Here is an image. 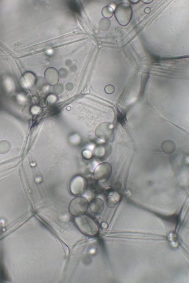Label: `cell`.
<instances>
[{
	"label": "cell",
	"mask_w": 189,
	"mask_h": 283,
	"mask_svg": "<svg viewBox=\"0 0 189 283\" xmlns=\"http://www.w3.org/2000/svg\"><path fill=\"white\" fill-rule=\"evenodd\" d=\"M11 147V144L8 140H1L0 141V154H6L9 151Z\"/></svg>",
	"instance_id": "30bf717a"
},
{
	"label": "cell",
	"mask_w": 189,
	"mask_h": 283,
	"mask_svg": "<svg viewBox=\"0 0 189 283\" xmlns=\"http://www.w3.org/2000/svg\"><path fill=\"white\" fill-rule=\"evenodd\" d=\"M74 222L78 229L85 236L94 237L98 234V226L93 219L88 216L83 215L76 217Z\"/></svg>",
	"instance_id": "6da1fadb"
},
{
	"label": "cell",
	"mask_w": 189,
	"mask_h": 283,
	"mask_svg": "<svg viewBox=\"0 0 189 283\" xmlns=\"http://www.w3.org/2000/svg\"><path fill=\"white\" fill-rule=\"evenodd\" d=\"M112 172L111 165L108 163L99 164L96 167L94 172V180L99 183H103L108 180Z\"/></svg>",
	"instance_id": "277c9868"
},
{
	"label": "cell",
	"mask_w": 189,
	"mask_h": 283,
	"mask_svg": "<svg viewBox=\"0 0 189 283\" xmlns=\"http://www.w3.org/2000/svg\"><path fill=\"white\" fill-rule=\"evenodd\" d=\"M114 15L119 24L121 26H125L131 21L133 15L132 9L128 3H120L116 8Z\"/></svg>",
	"instance_id": "7a4b0ae2"
},
{
	"label": "cell",
	"mask_w": 189,
	"mask_h": 283,
	"mask_svg": "<svg viewBox=\"0 0 189 283\" xmlns=\"http://www.w3.org/2000/svg\"><path fill=\"white\" fill-rule=\"evenodd\" d=\"M89 206L88 201L86 198L77 197L73 199L69 204V211L73 216H79L87 212Z\"/></svg>",
	"instance_id": "3957f363"
},
{
	"label": "cell",
	"mask_w": 189,
	"mask_h": 283,
	"mask_svg": "<svg viewBox=\"0 0 189 283\" xmlns=\"http://www.w3.org/2000/svg\"><path fill=\"white\" fill-rule=\"evenodd\" d=\"M130 2H131L132 4H137L140 1H136V0H130L129 1Z\"/></svg>",
	"instance_id": "ffe728a7"
},
{
	"label": "cell",
	"mask_w": 189,
	"mask_h": 283,
	"mask_svg": "<svg viewBox=\"0 0 189 283\" xmlns=\"http://www.w3.org/2000/svg\"><path fill=\"white\" fill-rule=\"evenodd\" d=\"M161 147L164 152L167 154H171L175 150L176 145L172 140H167L162 143Z\"/></svg>",
	"instance_id": "9c48e42d"
},
{
	"label": "cell",
	"mask_w": 189,
	"mask_h": 283,
	"mask_svg": "<svg viewBox=\"0 0 189 283\" xmlns=\"http://www.w3.org/2000/svg\"><path fill=\"white\" fill-rule=\"evenodd\" d=\"M116 201L113 198H109L107 200V204L108 207L113 208L116 205Z\"/></svg>",
	"instance_id": "9a60e30c"
},
{
	"label": "cell",
	"mask_w": 189,
	"mask_h": 283,
	"mask_svg": "<svg viewBox=\"0 0 189 283\" xmlns=\"http://www.w3.org/2000/svg\"><path fill=\"white\" fill-rule=\"evenodd\" d=\"M117 121L123 127H125L126 122L127 121L126 114L122 113L118 110L117 111Z\"/></svg>",
	"instance_id": "4fadbf2b"
},
{
	"label": "cell",
	"mask_w": 189,
	"mask_h": 283,
	"mask_svg": "<svg viewBox=\"0 0 189 283\" xmlns=\"http://www.w3.org/2000/svg\"><path fill=\"white\" fill-rule=\"evenodd\" d=\"M91 212L94 214H98L102 212L104 208V203L101 199L94 198L89 204Z\"/></svg>",
	"instance_id": "ba28073f"
},
{
	"label": "cell",
	"mask_w": 189,
	"mask_h": 283,
	"mask_svg": "<svg viewBox=\"0 0 189 283\" xmlns=\"http://www.w3.org/2000/svg\"><path fill=\"white\" fill-rule=\"evenodd\" d=\"M111 24L110 20L106 18H104L102 19L100 23V27L102 30L103 31H107L110 28Z\"/></svg>",
	"instance_id": "7c38bea8"
},
{
	"label": "cell",
	"mask_w": 189,
	"mask_h": 283,
	"mask_svg": "<svg viewBox=\"0 0 189 283\" xmlns=\"http://www.w3.org/2000/svg\"><path fill=\"white\" fill-rule=\"evenodd\" d=\"M24 80L28 85H31L35 82V74L31 72L26 73L24 76Z\"/></svg>",
	"instance_id": "8fae6325"
},
{
	"label": "cell",
	"mask_w": 189,
	"mask_h": 283,
	"mask_svg": "<svg viewBox=\"0 0 189 283\" xmlns=\"http://www.w3.org/2000/svg\"><path fill=\"white\" fill-rule=\"evenodd\" d=\"M151 11L150 9L149 8H146L144 10V12L148 14L150 13Z\"/></svg>",
	"instance_id": "44dd1931"
},
{
	"label": "cell",
	"mask_w": 189,
	"mask_h": 283,
	"mask_svg": "<svg viewBox=\"0 0 189 283\" xmlns=\"http://www.w3.org/2000/svg\"><path fill=\"white\" fill-rule=\"evenodd\" d=\"M39 105L41 107L44 108L46 107L48 105V102L47 100L45 99H43L40 101L39 103Z\"/></svg>",
	"instance_id": "e0dca14e"
},
{
	"label": "cell",
	"mask_w": 189,
	"mask_h": 283,
	"mask_svg": "<svg viewBox=\"0 0 189 283\" xmlns=\"http://www.w3.org/2000/svg\"><path fill=\"white\" fill-rule=\"evenodd\" d=\"M87 187L85 180L81 176L75 177L71 181L70 190L73 194L79 195L83 194L86 191Z\"/></svg>",
	"instance_id": "8992f818"
},
{
	"label": "cell",
	"mask_w": 189,
	"mask_h": 283,
	"mask_svg": "<svg viewBox=\"0 0 189 283\" xmlns=\"http://www.w3.org/2000/svg\"><path fill=\"white\" fill-rule=\"evenodd\" d=\"M56 97L54 95H51L49 96L47 98V101L50 103H53L54 102L55 100H56Z\"/></svg>",
	"instance_id": "ac0fdd59"
},
{
	"label": "cell",
	"mask_w": 189,
	"mask_h": 283,
	"mask_svg": "<svg viewBox=\"0 0 189 283\" xmlns=\"http://www.w3.org/2000/svg\"><path fill=\"white\" fill-rule=\"evenodd\" d=\"M115 88L112 85H108L105 87V91L107 94H111L115 91Z\"/></svg>",
	"instance_id": "2e32d148"
},
{
	"label": "cell",
	"mask_w": 189,
	"mask_h": 283,
	"mask_svg": "<svg viewBox=\"0 0 189 283\" xmlns=\"http://www.w3.org/2000/svg\"><path fill=\"white\" fill-rule=\"evenodd\" d=\"M102 14L103 16L106 18H109L113 15V10L111 7L106 6L103 9Z\"/></svg>",
	"instance_id": "5bb4252c"
},
{
	"label": "cell",
	"mask_w": 189,
	"mask_h": 283,
	"mask_svg": "<svg viewBox=\"0 0 189 283\" xmlns=\"http://www.w3.org/2000/svg\"><path fill=\"white\" fill-rule=\"evenodd\" d=\"M96 136L107 142H112L114 138L113 125L109 122H105L100 124L96 129Z\"/></svg>",
	"instance_id": "5b68a950"
},
{
	"label": "cell",
	"mask_w": 189,
	"mask_h": 283,
	"mask_svg": "<svg viewBox=\"0 0 189 283\" xmlns=\"http://www.w3.org/2000/svg\"><path fill=\"white\" fill-rule=\"evenodd\" d=\"M153 1V0H142V2L144 3V4H150V3H151Z\"/></svg>",
	"instance_id": "d6986e66"
},
{
	"label": "cell",
	"mask_w": 189,
	"mask_h": 283,
	"mask_svg": "<svg viewBox=\"0 0 189 283\" xmlns=\"http://www.w3.org/2000/svg\"><path fill=\"white\" fill-rule=\"evenodd\" d=\"M45 76L46 81L52 86L56 85L59 79L58 71L53 67H50L46 70Z\"/></svg>",
	"instance_id": "52a82bcc"
}]
</instances>
